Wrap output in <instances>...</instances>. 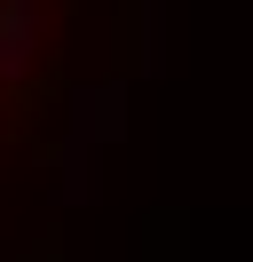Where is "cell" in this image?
Returning <instances> with one entry per match:
<instances>
[{
  "label": "cell",
  "mask_w": 253,
  "mask_h": 262,
  "mask_svg": "<svg viewBox=\"0 0 253 262\" xmlns=\"http://www.w3.org/2000/svg\"><path fill=\"white\" fill-rule=\"evenodd\" d=\"M24 48H32V0H0V80H16Z\"/></svg>",
  "instance_id": "obj_1"
},
{
  "label": "cell",
  "mask_w": 253,
  "mask_h": 262,
  "mask_svg": "<svg viewBox=\"0 0 253 262\" xmlns=\"http://www.w3.org/2000/svg\"><path fill=\"white\" fill-rule=\"evenodd\" d=\"M40 262H63V246H56V238H47V246H40Z\"/></svg>",
  "instance_id": "obj_2"
}]
</instances>
